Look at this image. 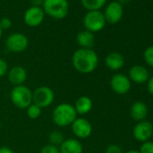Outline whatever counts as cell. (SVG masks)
<instances>
[{
  "mask_svg": "<svg viewBox=\"0 0 153 153\" xmlns=\"http://www.w3.org/2000/svg\"><path fill=\"white\" fill-rule=\"evenodd\" d=\"M10 98L16 107L19 109H26L33 104V91L25 85L17 86L12 89Z\"/></svg>",
  "mask_w": 153,
  "mask_h": 153,
  "instance_id": "4",
  "label": "cell"
},
{
  "mask_svg": "<svg viewBox=\"0 0 153 153\" xmlns=\"http://www.w3.org/2000/svg\"><path fill=\"white\" fill-rule=\"evenodd\" d=\"M40 153H60V152H59V147L53 146L51 144H48V145H45L44 147H42Z\"/></svg>",
  "mask_w": 153,
  "mask_h": 153,
  "instance_id": "25",
  "label": "cell"
},
{
  "mask_svg": "<svg viewBox=\"0 0 153 153\" xmlns=\"http://www.w3.org/2000/svg\"><path fill=\"white\" fill-rule=\"evenodd\" d=\"M76 43L82 49H92L95 44V36L94 33L83 30L76 34Z\"/></svg>",
  "mask_w": 153,
  "mask_h": 153,
  "instance_id": "19",
  "label": "cell"
},
{
  "mask_svg": "<svg viewBox=\"0 0 153 153\" xmlns=\"http://www.w3.org/2000/svg\"><path fill=\"white\" fill-rule=\"evenodd\" d=\"M70 126L73 134L79 139H87L92 134V125L90 122L86 118H76Z\"/></svg>",
  "mask_w": 153,
  "mask_h": 153,
  "instance_id": "10",
  "label": "cell"
},
{
  "mask_svg": "<svg viewBox=\"0 0 153 153\" xmlns=\"http://www.w3.org/2000/svg\"><path fill=\"white\" fill-rule=\"evenodd\" d=\"M8 72V65L7 61L0 58V78L6 76Z\"/></svg>",
  "mask_w": 153,
  "mask_h": 153,
  "instance_id": "26",
  "label": "cell"
},
{
  "mask_svg": "<svg viewBox=\"0 0 153 153\" xmlns=\"http://www.w3.org/2000/svg\"><path fill=\"white\" fill-rule=\"evenodd\" d=\"M128 78L136 84H144L148 82L149 79V73L144 66L134 65L129 70Z\"/></svg>",
  "mask_w": 153,
  "mask_h": 153,
  "instance_id": "13",
  "label": "cell"
},
{
  "mask_svg": "<svg viewBox=\"0 0 153 153\" xmlns=\"http://www.w3.org/2000/svg\"><path fill=\"white\" fill-rule=\"evenodd\" d=\"M26 114L30 119L33 120L38 119L42 114V108L34 104H32L26 108Z\"/></svg>",
  "mask_w": 153,
  "mask_h": 153,
  "instance_id": "22",
  "label": "cell"
},
{
  "mask_svg": "<svg viewBox=\"0 0 153 153\" xmlns=\"http://www.w3.org/2000/svg\"><path fill=\"white\" fill-rule=\"evenodd\" d=\"M78 118L74 105L68 103H61L58 105L52 112V121L59 127H67L73 123Z\"/></svg>",
  "mask_w": 153,
  "mask_h": 153,
  "instance_id": "2",
  "label": "cell"
},
{
  "mask_svg": "<svg viewBox=\"0 0 153 153\" xmlns=\"http://www.w3.org/2000/svg\"><path fill=\"white\" fill-rule=\"evenodd\" d=\"M131 0H118V2L123 6V5H125V4H129Z\"/></svg>",
  "mask_w": 153,
  "mask_h": 153,
  "instance_id": "32",
  "label": "cell"
},
{
  "mask_svg": "<svg viewBox=\"0 0 153 153\" xmlns=\"http://www.w3.org/2000/svg\"><path fill=\"white\" fill-rule=\"evenodd\" d=\"M107 0H81V4L88 11L101 10L106 4Z\"/></svg>",
  "mask_w": 153,
  "mask_h": 153,
  "instance_id": "20",
  "label": "cell"
},
{
  "mask_svg": "<svg viewBox=\"0 0 153 153\" xmlns=\"http://www.w3.org/2000/svg\"><path fill=\"white\" fill-rule=\"evenodd\" d=\"M55 98L53 90L46 86L39 87L33 92V104L39 107L45 108L50 106Z\"/></svg>",
  "mask_w": 153,
  "mask_h": 153,
  "instance_id": "6",
  "label": "cell"
},
{
  "mask_svg": "<svg viewBox=\"0 0 153 153\" xmlns=\"http://www.w3.org/2000/svg\"><path fill=\"white\" fill-rule=\"evenodd\" d=\"M72 65L74 68L81 74H90L98 66V55L93 49L76 50L72 56Z\"/></svg>",
  "mask_w": 153,
  "mask_h": 153,
  "instance_id": "1",
  "label": "cell"
},
{
  "mask_svg": "<svg viewBox=\"0 0 153 153\" xmlns=\"http://www.w3.org/2000/svg\"><path fill=\"white\" fill-rule=\"evenodd\" d=\"M105 153H123V151H122V149L118 145L111 144L106 148Z\"/></svg>",
  "mask_w": 153,
  "mask_h": 153,
  "instance_id": "28",
  "label": "cell"
},
{
  "mask_svg": "<svg viewBox=\"0 0 153 153\" xmlns=\"http://www.w3.org/2000/svg\"><path fill=\"white\" fill-rule=\"evenodd\" d=\"M132 135L136 140L140 142L149 140V139L153 136V124L145 120L138 122L133 128Z\"/></svg>",
  "mask_w": 153,
  "mask_h": 153,
  "instance_id": "12",
  "label": "cell"
},
{
  "mask_svg": "<svg viewBox=\"0 0 153 153\" xmlns=\"http://www.w3.org/2000/svg\"><path fill=\"white\" fill-rule=\"evenodd\" d=\"M0 153H14V151L8 147H1L0 148Z\"/></svg>",
  "mask_w": 153,
  "mask_h": 153,
  "instance_id": "31",
  "label": "cell"
},
{
  "mask_svg": "<svg viewBox=\"0 0 153 153\" xmlns=\"http://www.w3.org/2000/svg\"><path fill=\"white\" fill-rule=\"evenodd\" d=\"M8 80L15 87L22 86L27 79V71L22 66H15L7 72Z\"/></svg>",
  "mask_w": 153,
  "mask_h": 153,
  "instance_id": "14",
  "label": "cell"
},
{
  "mask_svg": "<svg viewBox=\"0 0 153 153\" xmlns=\"http://www.w3.org/2000/svg\"><path fill=\"white\" fill-rule=\"evenodd\" d=\"M105 63L109 69L116 71L123 68L124 66V58L121 53L113 51L105 57Z\"/></svg>",
  "mask_w": 153,
  "mask_h": 153,
  "instance_id": "17",
  "label": "cell"
},
{
  "mask_svg": "<svg viewBox=\"0 0 153 153\" xmlns=\"http://www.w3.org/2000/svg\"><path fill=\"white\" fill-rule=\"evenodd\" d=\"M45 17L43 9L41 7H30L24 15V21L29 27H37L42 24Z\"/></svg>",
  "mask_w": 153,
  "mask_h": 153,
  "instance_id": "9",
  "label": "cell"
},
{
  "mask_svg": "<svg viewBox=\"0 0 153 153\" xmlns=\"http://www.w3.org/2000/svg\"><path fill=\"white\" fill-rule=\"evenodd\" d=\"M48 140L50 142L49 144H51V145L56 146V147H59L60 144L64 141L65 137L61 131L55 130V131H52L51 132L49 133Z\"/></svg>",
  "mask_w": 153,
  "mask_h": 153,
  "instance_id": "21",
  "label": "cell"
},
{
  "mask_svg": "<svg viewBox=\"0 0 153 153\" xmlns=\"http://www.w3.org/2000/svg\"><path fill=\"white\" fill-rule=\"evenodd\" d=\"M131 117L136 122L144 121L148 115V106L145 103L141 101H137L133 103L130 108Z\"/></svg>",
  "mask_w": 153,
  "mask_h": 153,
  "instance_id": "16",
  "label": "cell"
},
{
  "mask_svg": "<svg viewBox=\"0 0 153 153\" xmlns=\"http://www.w3.org/2000/svg\"><path fill=\"white\" fill-rule=\"evenodd\" d=\"M43 1L44 0H30V2L33 7H41L43 4Z\"/></svg>",
  "mask_w": 153,
  "mask_h": 153,
  "instance_id": "30",
  "label": "cell"
},
{
  "mask_svg": "<svg viewBox=\"0 0 153 153\" xmlns=\"http://www.w3.org/2000/svg\"><path fill=\"white\" fill-rule=\"evenodd\" d=\"M131 81L126 75L117 73L114 74L110 80V87L112 90L117 95L127 94L131 87Z\"/></svg>",
  "mask_w": 153,
  "mask_h": 153,
  "instance_id": "8",
  "label": "cell"
},
{
  "mask_svg": "<svg viewBox=\"0 0 153 153\" xmlns=\"http://www.w3.org/2000/svg\"><path fill=\"white\" fill-rule=\"evenodd\" d=\"M143 58L147 65L153 68V46H149L143 52Z\"/></svg>",
  "mask_w": 153,
  "mask_h": 153,
  "instance_id": "23",
  "label": "cell"
},
{
  "mask_svg": "<svg viewBox=\"0 0 153 153\" xmlns=\"http://www.w3.org/2000/svg\"><path fill=\"white\" fill-rule=\"evenodd\" d=\"M60 153H83V145L78 139H65L59 147Z\"/></svg>",
  "mask_w": 153,
  "mask_h": 153,
  "instance_id": "15",
  "label": "cell"
},
{
  "mask_svg": "<svg viewBox=\"0 0 153 153\" xmlns=\"http://www.w3.org/2000/svg\"><path fill=\"white\" fill-rule=\"evenodd\" d=\"M106 23L115 25L119 23L123 16V7L118 1L110 2L103 12Z\"/></svg>",
  "mask_w": 153,
  "mask_h": 153,
  "instance_id": "11",
  "label": "cell"
},
{
  "mask_svg": "<svg viewBox=\"0 0 153 153\" xmlns=\"http://www.w3.org/2000/svg\"><path fill=\"white\" fill-rule=\"evenodd\" d=\"M106 21L101 10L88 11L83 18V25L85 30L95 33L102 31L105 26Z\"/></svg>",
  "mask_w": 153,
  "mask_h": 153,
  "instance_id": "5",
  "label": "cell"
},
{
  "mask_svg": "<svg viewBox=\"0 0 153 153\" xmlns=\"http://www.w3.org/2000/svg\"><path fill=\"white\" fill-rule=\"evenodd\" d=\"M75 110L78 114L84 115L88 114L93 107V102L90 97L87 96H81L76 100L74 105Z\"/></svg>",
  "mask_w": 153,
  "mask_h": 153,
  "instance_id": "18",
  "label": "cell"
},
{
  "mask_svg": "<svg viewBox=\"0 0 153 153\" xmlns=\"http://www.w3.org/2000/svg\"><path fill=\"white\" fill-rule=\"evenodd\" d=\"M42 8L50 17L61 20L68 16L69 5L68 0H44Z\"/></svg>",
  "mask_w": 153,
  "mask_h": 153,
  "instance_id": "3",
  "label": "cell"
},
{
  "mask_svg": "<svg viewBox=\"0 0 153 153\" xmlns=\"http://www.w3.org/2000/svg\"><path fill=\"white\" fill-rule=\"evenodd\" d=\"M139 151L140 153H153V141L147 140L142 142Z\"/></svg>",
  "mask_w": 153,
  "mask_h": 153,
  "instance_id": "24",
  "label": "cell"
},
{
  "mask_svg": "<svg viewBox=\"0 0 153 153\" xmlns=\"http://www.w3.org/2000/svg\"><path fill=\"white\" fill-rule=\"evenodd\" d=\"M2 34H3V30L1 27H0V39H1V37H2Z\"/></svg>",
  "mask_w": 153,
  "mask_h": 153,
  "instance_id": "34",
  "label": "cell"
},
{
  "mask_svg": "<svg viewBox=\"0 0 153 153\" xmlns=\"http://www.w3.org/2000/svg\"><path fill=\"white\" fill-rule=\"evenodd\" d=\"M147 88L149 93L153 97V76L149 79L148 82H147Z\"/></svg>",
  "mask_w": 153,
  "mask_h": 153,
  "instance_id": "29",
  "label": "cell"
},
{
  "mask_svg": "<svg viewBox=\"0 0 153 153\" xmlns=\"http://www.w3.org/2000/svg\"><path fill=\"white\" fill-rule=\"evenodd\" d=\"M29 44L28 38L21 33H14L10 34L6 40L7 49L15 53H20L25 51Z\"/></svg>",
  "mask_w": 153,
  "mask_h": 153,
  "instance_id": "7",
  "label": "cell"
},
{
  "mask_svg": "<svg viewBox=\"0 0 153 153\" xmlns=\"http://www.w3.org/2000/svg\"><path fill=\"white\" fill-rule=\"evenodd\" d=\"M1 127H2V123H1V121H0V129H1Z\"/></svg>",
  "mask_w": 153,
  "mask_h": 153,
  "instance_id": "35",
  "label": "cell"
},
{
  "mask_svg": "<svg viewBox=\"0 0 153 153\" xmlns=\"http://www.w3.org/2000/svg\"><path fill=\"white\" fill-rule=\"evenodd\" d=\"M12 26V21L8 17H3L0 20V27L2 28V30H8Z\"/></svg>",
  "mask_w": 153,
  "mask_h": 153,
  "instance_id": "27",
  "label": "cell"
},
{
  "mask_svg": "<svg viewBox=\"0 0 153 153\" xmlns=\"http://www.w3.org/2000/svg\"><path fill=\"white\" fill-rule=\"evenodd\" d=\"M124 153H140L139 150H136V149H131V150H128Z\"/></svg>",
  "mask_w": 153,
  "mask_h": 153,
  "instance_id": "33",
  "label": "cell"
}]
</instances>
